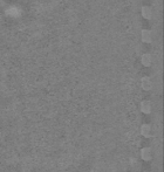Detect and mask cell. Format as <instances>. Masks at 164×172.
I'll use <instances>...</instances> for the list:
<instances>
[{"label": "cell", "instance_id": "2", "mask_svg": "<svg viewBox=\"0 0 164 172\" xmlns=\"http://www.w3.org/2000/svg\"><path fill=\"white\" fill-rule=\"evenodd\" d=\"M141 14H142V17L146 20H150L152 18V15H154V11H152V8L150 6H142L141 8Z\"/></svg>", "mask_w": 164, "mask_h": 172}, {"label": "cell", "instance_id": "4", "mask_svg": "<svg viewBox=\"0 0 164 172\" xmlns=\"http://www.w3.org/2000/svg\"><path fill=\"white\" fill-rule=\"evenodd\" d=\"M141 87L144 90H150L152 88V82L151 78L148 76H144L141 78Z\"/></svg>", "mask_w": 164, "mask_h": 172}, {"label": "cell", "instance_id": "5", "mask_svg": "<svg viewBox=\"0 0 164 172\" xmlns=\"http://www.w3.org/2000/svg\"><path fill=\"white\" fill-rule=\"evenodd\" d=\"M141 62H142V65L144 66V67H150L152 63V56L149 53L143 54L142 58H141Z\"/></svg>", "mask_w": 164, "mask_h": 172}, {"label": "cell", "instance_id": "6", "mask_svg": "<svg viewBox=\"0 0 164 172\" xmlns=\"http://www.w3.org/2000/svg\"><path fill=\"white\" fill-rule=\"evenodd\" d=\"M140 109L143 114H150L151 113V103L149 101H142L141 102Z\"/></svg>", "mask_w": 164, "mask_h": 172}, {"label": "cell", "instance_id": "7", "mask_svg": "<svg viewBox=\"0 0 164 172\" xmlns=\"http://www.w3.org/2000/svg\"><path fill=\"white\" fill-rule=\"evenodd\" d=\"M141 134L144 137H150L152 135V128L149 124H143L141 126Z\"/></svg>", "mask_w": 164, "mask_h": 172}, {"label": "cell", "instance_id": "3", "mask_svg": "<svg viewBox=\"0 0 164 172\" xmlns=\"http://www.w3.org/2000/svg\"><path fill=\"white\" fill-rule=\"evenodd\" d=\"M152 150L150 148H143L141 150V158L146 162H149V160L152 159Z\"/></svg>", "mask_w": 164, "mask_h": 172}, {"label": "cell", "instance_id": "1", "mask_svg": "<svg viewBox=\"0 0 164 172\" xmlns=\"http://www.w3.org/2000/svg\"><path fill=\"white\" fill-rule=\"evenodd\" d=\"M141 40L144 43H150L152 42V33L149 30H141Z\"/></svg>", "mask_w": 164, "mask_h": 172}]
</instances>
